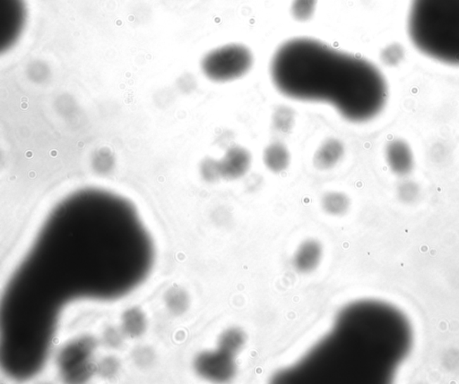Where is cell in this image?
I'll return each instance as SVG.
<instances>
[{"instance_id":"cell-1","label":"cell","mask_w":459,"mask_h":384,"mask_svg":"<svg viewBox=\"0 0 459 384\" xmlns=\"http://www.w3.org/2000/svg\"><path fill=\"white\" fill-rule=\"evenodd\" d=\"M270 75L284 96L329 104L352 123L373 120L388 100V85L378 68L314 39L282 44L272 58Z\"/></svg>"},{"instance_id":"cell-2","label":"cell","mask_w":459,"mask_h":384,"mask_svg":"<svg viewBox=\"0 0 459 384\" xmlns=\"http://www.w3.org/2000/svg\"><path fill=\"white\" fill-rule=\"evenodd\" d=\"M408 32L422 54L459 65V0H412Z\"/></svg>"},{"instance_id":"cell-3","label":"cell","mask_w":459,"mask_h":384,"mask_svg":"<svg viewBox=\"0 0 459 384\" xmlns=\"http://www.w3.org/2000/svg\"><path fill=\"white\" fill-rule=\"evenodd\" d=\"M253 63L250 49L241 44H228L206 54L202 59L201 68L210 80L226 83L244 77Z\"/></svg>"},{"instance_id":"cell-4","label":"cell","mask_w":459,"mask_h":384,"mask_svg":"<svg viewBox=\"0 0 459 384\" xmlns=\"http://www.w3.org/2000/svg\"><path fill=\"white\" fill-rule=\"evenodd\" d=\"M27 8L24 0H0V45L11 47L24 31Z\"/></svg>"},{"instance_id":"cell-5","label":"cell","mask_w":459,"mask_h":384,"mask_svg":"<svg viewBox=\"0 0 459 384\" xmlns=\"http://www.w3.org/2000/svg\"><path fill=\"white\" fill-rule=\"evenodd\" d=\"M198 369L200 373L215 380H225L231 378L234 373V354L222 351L206 353L198 359Z\"/></svg>"},{"instance_id":"cell-6","label":"cell","mask_w":459,"mask_h":384,"mask_svg":"<svg viewBox=\"0 0 459 384\" xmlns=\"http://www.w3.org/2000/svg\"><path fill=\"white\" fill-rule=\"evenodd\" d=\"M219 162L222 179H238L245 176L250 169L251 154L244 147H231Z\"/></svg>"},{"instance_id":"cell-7","label":"cell","mask_w":459,"mask_h":384,"mask_svg":"<svg viewBox=\"0 0 459 384\" xmlns=\"http://www.w3.org/2000/svg\"><path fill=\"white\" fill-rule=\"evenodd\" d=\"M385 156L390 169L404 176L414 167V154L408 143L402 140L392 141L386 148Z\"/></svg>"},{"instance_id":"cell-8","label":"cell","mask_w":459,"mask_h":384,"mask_svg":"<svg viewBox=\"0 0 459 384\" xmlns=\"http://www.w3.org/2000/svg\"><path fill=\"white\" fill-rule=\"evenodd\" d=\"M323 257V248L316 239H307L298 246L293 262L294 268L301 274H310L319 267Z\"/></svg>"},{"instance_id":"cell-9","label":"cell","mask_w":459,"mask_h":384,"mask_svg":"<svg viewBox=\"0 0 459 384\" xmlns=\"http://www.w3.org/2000/svg\"><path fill=\"white\" fill-rule=\"evenodd\" d=\"M344 154V144L341 141L329 138L320 144L313 157V164L320 170H329L336 167Z\"/></svg>"},{"instance_id":"cell-10","label":"cell","mask_w":459,"mask_h":384,"mask_svg":"<svg viewBox=\"0 0 459 384\" xmlns=\"http://www.w3.org/2000/svg\"><path fill=\"white\" fill-rule=\"evenodd\" d=\"M265 167L270 172L280 173L284 172L290 165L291 154L283 143L274 142L268 144L263 153Z\"/></svg>"},{"instance_id":"cell-11","label":"cell","mask_w":459,"mask_h":384,"mask_svg":"<svg viewBox=\"0 0 459 384\" xmlns=\"http://www.w3.org/2000/svg\"><path fill=\"white\" fill-rule=\"evenodd\" d=\"M321 206L327 215L343 216L348 212L349 197L341 192L326 193L321 199Z\"/></svg>"},{"instance_id":"cell-12","label":"cell","mask_w":459,"mask_h":384,"mask_svg":"<svg viewBox=\"0 0 459 384\" xmlns=\"http://www.w3.org/2000/svg\"><path fill=\"white\" fill-rule=\"evenodd\" d=\"M295 113L291 108L281 106L275 110L273 116V124L275 130L282 134L290 133L293 129Z\"/></svg>"},{"instance_id":"cell-13","label":"cell","mask_w":459,"mask_h":384,"mask_svg":"<svg viewBox=\"0 0 459 384\" xmlns=\"http://www.w3.org/2000/svg\"><path fill=\"white\" fill-rule=\"evenodd\" d=\"M220 340L222 350L234 354L244 346L245 337L241 331L232 329L225 331Z\"/></svg>"},{"instance_id":"cell-14","label":"cell","mask_w":459,"mask_h":384,"mask_svg":"<svg viewBox=\"0 0 459 384\" xmlns=\"http://www.w3.org/2000/svg\"><path fill=\"white\" fill-rule=\"evenodd\" d=\"M317 0H294L291 13L298 21L304 22L313 15Z\"/></svg>"},{"instance_id":"cell-15","label":"cell","mask_w":459,"mask_h":384,"mask_svg":"<svg viewBox=\"0 0 459 384\" xmlns=\"http://www.w3.org/2000/svg\"><path fill=\"white\" fill-rule=\"evenodd\" d=\"M201 172L203 177L208 182H216L222 179L220 162L213 159H206L202 164Z\"/></svg>"},{"instance_id":"cell-16","label":"cell","mask_w":459,"mask_h":384,"mask_svg":"<svg viewBox=\"0 0 459 384\" xmlns=\"http://www.w3.org/2000/svg\"><path fill=\"white\" fill-rule=\"evenodd\" d=\"M401 49L396 47H391L386 49L384 55V60L386 63L394 65L398 63V60L401 59L402 52Z\"/></svg>"}]
</instances>
